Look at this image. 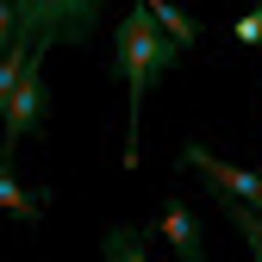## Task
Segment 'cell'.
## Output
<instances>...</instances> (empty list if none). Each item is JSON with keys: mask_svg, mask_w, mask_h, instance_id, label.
Here are the masks:
<instances>
[{"mask_svg": "<svg viewBox=\"0 0 262 262\" xmlns=\"http://www.w3.org/2000/svg\"><path fill=\"white\" fill-rule=\"evenodd\" d=\"M100 25V0H0V31L7 44H25L44 56L50 44H88Z\"/></svg>", "mask_w": 262, "mask_h": 262, "instance_id": "7a4b0ae2", "label": "cell"}, {"mask_svg": "<svg viewBox=\"0 0 262 262\" xmlns=\"http://www.w3.org/2000/svg\"><path fill=\"white\" fill-rule=\"evenodd\" d=\"M144 7L156 13V25H162V31H169V38H175L181 50H193V44H200V25H193V19H187V13L175 7V0H144Z\"/></svg>", "mask_w": 262, "mask_h": 262, "instance_id": "ba28073f", "label": "cell"}, {"mask_svg": "<svg viewBox=\"0 0 262 262\" xmlns=\"http://www.w3.org/2000/svg\"><path fill=\"white\" fill-rule=\"evenodd\" d=\"M231 38H237V44H262V7H250V13L231 25Z\"/></svg>", "mask_w": 262, "mask_h": 262, "instance_id": "30bf717a", "label": "cell"}, {"mask_svg": "<svg viewBox=\"0 0 262 262\" xmlns=\"http://www.w3.org/2000/svg\"><path fill=\"white\" fill-rule=\"evenodd\" d=\"M156 231L169 237V250H175L181 262H206L200 219H193V206H187V200H162V212H156Z\"/></svg>", "mask_w": 262, "mask_h": 262, "instance_id": "5b68a950", "label": "cell"}, {"mask_svg": "<svg viewBox=\"0 0 262 262\" xmlns=\"http://www.w3.org/2000/svg\"><path fill=\"white\" fill-rule=\"evenodd\" d=\"M150 231H156V225H150ZM150 231H138V225H113V231L100 237V256H106V262H150V256H144V237H150Z\"/></svg>", "mask_w": 262, "mask_h": 262, "instance_id": "8992f818", "label": "cell"}, {"mask_svg": "<svg viewBox=\"0 0 262 262\" xmlns=\"http://www.w3.org/2000/svg\"><path fill=\"white\" fill-rule=\"evenodd\" d=\"M50 94H44V69L25 44H7L0 56V119H7V144H0V162H13V144H25L31 131H44Z\"/></svg>", "mask_w": 262, "mask_h": 262, "instance_id": "3957f363", "label": "cell"}, {"mask_svg": "<svg viewBox=\"0 0 262 262\" xmlns=\"http://www.w3.org/2000/svg\"><path fill=\"white\" fill-rule=\"evenodd\" d=\"M0 206H7L19 225H38V219H44V200H38V193H25V187L13 181V162L0 169Z\"/></svg>", "mask_w": 262, "mask_h": 262, "instance_id": "52a82bcc", "label": "cell"}, {"mask_svg": "<svg viewBox=\"0 0 262 262\" xmlns=\"http://www.w3.org/2000/svg\"><path fill=\"white\" fill-rule=\"evenodd\" d=\"M225 219L237 225V237H244V244H250V256L262 262V212H256V206H244V200H225Z\"/></svg>", "mask_w": 262, "mask_h": 262, "instance_id": "9c48e42d", "label": "cell"}, {"mask_svg": "<svg viewBox=\"0 0 262 262\" xmlns=\"http://www.w3.org/2000/svg\"><path fill=\"white\" fill-rule=\"evenodd\" d=\"M187 50L156 25V13L138 0V13H125L113 31V75L125 81V100H131V131H125V169H138V113H144V94L162 81L181 62Z\"/></svg>", "mask_w": 262, "mask_h": 262, "instance_id": "6da1fadb", "label": "cell"}, {"mask_svg": "<svg viewBox=\"0 0 262 262\" xmlns=\"http://www.w3.org/2000/svg\"><path fill=\"white\" fill-rule=\"evenodd\" d=\"M181 169H193L206 187H219L225 200H244V206L262 212V169H237V162L212 156L206 144H181Z\"/></svg>", "mask_w": 262, "mask_h": 262, "instance_id": "277c9868", "label": "cell"}, {"mask_svg": "<svg viewBox=\"0 0 262 262\" xmlns=\"http://www.w3.org/2000/svg\"><path fill=\"white\" fill-rule=\"evenodd\" d=\"M250 7H262V0H250Z\"/></svg>", "mask_w": 262, "mask_h": 262, "instance_id": "8fae6325", "label": "cell"}]
</instances>
